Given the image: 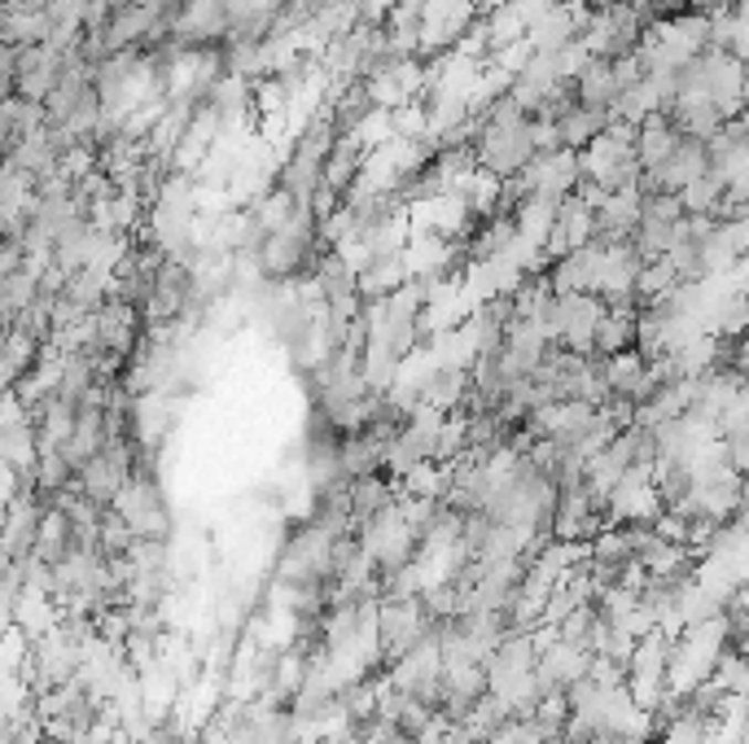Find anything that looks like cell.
<instances>
[{"label": "cell", "mask_w": 749, "mask_h": 744, "mask_svg": "<svg viewBox=\"0 0 749 744\" xmlns=\"http://www.w3.org/2000/svg\"><path fill=\"white\" fill-rule=\"evenodd\" d=\"M320 254H325V249H320V220H316L312 202H294V206L285 211V220L259 242L254 267H259V276L272 280V285H294V280H303V276L316 272Z\"/></svg>", "instance_id": "6da1fadb"}, {"label": "cell", "mask_w": 749, "mask_h": 744, "mask_svg": "<svg viewBox=\"0 0 749 744\" xmlns=\"http://www.w3.org/2000/svg\"><path fill=\"white\" fill-rule=\"evenodd\" d=\"M579 171L588 184H597L601 193H626L640 180V162H635V124L610 119L601 136H592L579 149Z\"/></svg>", "instance_id": "7a4b0ae2"}, {"label": "cell", "mask_w": 749, "mask_h": 744, "mask_svg": "<svg viewBox=\"0 0 749 744\" xmlns=\"http://www.w3.org/2000/svg\"><path fill=\"white\" fill-rule=\"evenodd\" d=\"M115 512L127 521V530L136 539H162L171 534V512L167 499L158 491V478H127V487L115 499Z\"/></svg>", "instance_id": "3957f363"}, {"label": "cell", "mask_w": 749, "mask_h": 744, "mask_svg": "<svg viewBox=\"0 0 749 744\" xmlns=\"http://www.w3.org/2000/svg\"><path fill=\"white\" fill-rule=\"evenodd\" d=\"M131 478V451L127 443H106L102 451H93L80 474H75V491L88 499V503H115L119 491Z\"/></svg>", "instance_id": "277c9868"}, {"label": "cell", "mask_w": 749, "mask_h": 744, "mask_svg": "<svg viewBox=\"0 0 749 744\" xmlns=\"http://www.w3.org/2000/svg\"><path fill=\"white\" fill-rule=\"evenodd\" d=\"M62 57H66V49H53V44L18 49V66H13V97H18V102H31V106H44L49 88H53V84H57V75H62Z\"/></svg>", "instance_id": "5b68a950"}, {"label": "cell", "mask_w": 749, "mask_h": 744, "mask_svg": "<svg viewBox=\"0 0 749 744\" xmlns=\"http://www.w3.org/2000/svg\"><path fill=\"white\" fill-rule=\"evenodd\" d=\"M0 44L4 49L49 44V0H0Z\"/></svg>", "instance_id": "8992f818"}, {"label": "cell", "mask_w": 749, "mask_h": 744, "mask_svg": "<svg viewBox=\"0 0 749 744\" xmlns=\"http://www.w3.org/2000/svg\"><path fill=\"white\" fill-rule=\"evenodd\" d=\"M40 276H44V272H35V267H27V263L0 267V329H9V325L27 311V302L40 294Z\"/></svg>", "instance_id": "52a82bcc"}]
</instances>
